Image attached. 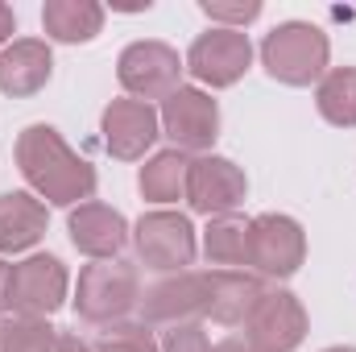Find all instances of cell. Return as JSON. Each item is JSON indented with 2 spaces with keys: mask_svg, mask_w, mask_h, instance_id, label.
<instances>
[{
  "mask_svg": "<svg viewBox=\"0 0 356 352\" xmlns=\"http://www.w3.org/2000/svg\"><path fill=\"white\" fill-rule=\"evenodd\" d=\"M13 29H17V17H13V8H8V4H0V46L13 38Z\"/></svg>",
  "mask_w": 356,
  "mask_h": 352,
  "instance_id": "obj_28",
  "label": "cell"
},
{
  "mask_svg": "<svg viewBox=\"0 0 356 352\" xmlns=\"http://www.w3.org/2000/svg\"><path fill=\"white\" fill-rule=\"evenodd\" d=\"M158 120H162V133L175 141L178 154H203L220 137V108L199 88H178L175 95H166Z\"/></svg>",
  "mask_w": 356,
  "mask_h": 352,
  "instance_id": "obj_5",
  "label": "cell"
},
{
  "mask_svg": "<svg viewBox=\"0 0 356 352\" xmlns=\"http://www.w3.org/2000/svg\"><path fill=\"white\" fill-rule=\"evenodd\" d=\"M141 303V278L124 262H91L75 286V311L88 323H120Z\"/></svg>",
  "mask_w": 356,
  "mask_h": 352,
  "instance_id": "obj_3",
  "label": "cell"
},
{
  "mask_svg": "<svg viewBox=\"0 0 356 352\" xmlns=\"http://www.w3.org/2000/svg\"><path fill=\"white\" fill-rule=\"evenodd\" d=\"M71 245L91 262H116V253L129 245V224L108 203H79L67 220Z\"/></svg>",
  "mask_w": 356,
  "mask_h": 352,
  "instance_id": "obj_14",
  "label": "cell"
},
{
  "mask_svg": "<svg viewBox=\"0 0 356 352\" xmlns=\"http://www.w3.org/2000/svg\"><path fill=\"white\" fill-rule=\"evenodd\" d=\"M99 133H104V150L120 162H137L145 158V150L162 137V120L149 104L141 99H112L104 108V120H99Z\"/></svg>",
  "mask_w": 356,
  "mask_h": 352,
  "instance_id": "obj_13",
  "label": "cell"
},
{
  "mask_svg": "<svg viewBox=\"0 0 356 352\" xmlns=\"http://www.w3.org/2000/svg\"><path fill=\"white\" fill-rule=\"evenodd\" d=\"M307 257V237L298 228V220L290 216H257L249 220V265L261 278H290Z\"/></svg>",
  "mask_w": 356,
  "mask_h": 352,
  "instance_id": "obj_10",
  "label": "cell"
},
{
  "mask_svg": "<svg viewBox=\"0 0 356 352\" xmlns=\"http://www.w3.org/2000/svg\"><path fill=\"white\" fill-rule=\"evenodd\" d=\"M54 349H58V332L46 319L8 315L0 323V352H54Z\"/></svg>",
  "mask_w": 356,
  "mask_h": 352,
  "instance_id": "obj_22",
  "label": "cell"
},
{
  "mask_svg": "<svg viewBox=\"0 0 356 352\" xmlns=\"http://www.w3.org/2000/svg\"><path fill=\"white\" fill-rule=\"evenodd\" d=\"M42 237H46V207L25 191L0 195V253H25Z\"/></svg>",
  "mask_w": 356,
  "mask_h": 352,
  "instance_id": "obj_17",
  "label": "cell"
},
{
  "mask_svg": "<svg viewBox=\"0 0 356 352\" xmlns=\"http://www.w3.org/2000/svg\"><path fill=\"white\" fill-rule=\"evenodd\" d=\"M8 290H13V265L0 262V315L8 311Z\"/></svg>",
  "mask_w": 356,
  "mask_h": 352,
  "instance_id": "obj_27",
  "label": "cell"
},
{
  "mask_svg": "<svg viewBox=\"0 0 356 352\" xmlns=\"http://www.w3.org/2000/svg\"><path fill=\"white\" fill-rule=\"evenodd\" d=\"M17 166L46 203L79 207V203H91L95 195V170L50 125H29L17 137Z\"/></svg>",
  "mask_w": 356,
  "mask_h": 352,
  "instance_id": "obj_1",
  "label": "cell"
},
{
  "mask_svg": "<svg viewBox=\"0 0 356 352\" xmlns=\"http://www.w3.org/2000/svg\"><path fill=\"white\" fill-rule=\"evenodd\" d=\"M249 182L245 170L228 158H216V154H199L191 158V170H186V203L191 211L199 216H232L245 199Z\"/></svg>",
  "mask_w": 356,
  "mask_h": 352,
  "instance_id": "obj_9",
  "label": "cell"
},
{
  "mask_svg": "<svg viewBox=\"0 0 356 352\" xmlns=\"http://www.w3.org/2000/svg\"><path fill=\"white\" fill-rule=\"evenodd\" d=\"M186 170H191V158L178 154V150H162L154 154L145 166H141V195L149 203H175L186 195Z\"/></svg>",
  "mask_w": 356,
  "mask_h": 352,
  "instance_id": "obj_19",
  "label": "cell"
},
{
  "mask_svg": "<svg viewBox=\"0 0 356 352\" xmlns=\"http://www.w3.org/2000/svg\"><path fill=\"white\" fill-rule=\"evenodd\" d=\"M199 8L211 21H220V29H245L249 21L261 17V0H203Z\"/></svg>",
  "mask_w": 356,
  "mask_h": 352,
  "instance_id": "obj_24",
  "label": "cell"
},
{
  "mask_svg": "<svg viewBox=\"0 0 356 352\" xmlns=\"http://www.w3.org/2000/svg\"><path fill=\"white\" fill-rule=\"evenodd\" d=\"M266 294L261 278L257 273H245V269H211L207 273V307L203 315L224 323V328H236L249 319V311L257 307V298Z\"/></svg>",
  "mask_w": 356,
  "mask_h": 352,
  "instance_id": "obj_15",
  "label": "cell"
},
{
  "mask_svg": "<svg viewBox=\"0 0 356 352\" xmlns=\"http://www.w3.org/2000/svg\"><path fill=\"white\" fill-rule=\"evenodd\" d=\"M54 352H95V349H91L83 336H75V332H58V349Z\"/></svg>",
  "mask_w": 356,
  "mask_h": 352,
  "instance_id": "obj_26",
  "label": "cell"
},
{
  "mask_svg": "<svg viewBox=\"0 0 356 352\" xmlns=\"http://www.w3.org/2000/svg\"><path fill=\"white\" fill-rule=\"evenodd\" d=\"M116 75H120V88L129 91L133 99H141V104L166 99V95H175L182 88L178 83L182 79V58L166 42H133L120 54Z\"/></svg>",
  "mask_w": 356,
  "mask_h": 352,
  "instance_id": "obj_4",
  "label": "cell"
},
{
  "mask_svg": "<svg viewBox=\"0 0 356 352\" xmlns=\"http://www.w3.org/2000/svg\"><path fill=\"white\" fill-rule=\"evenodd\" d=\"M245 340L257 352H294L307 340V311L290 290H266L245 319Z\"/></svg>",
  "mask_w": 356,
  "mask_h": 352,
  "instance_id": "obj_7",
  "label": "cell"
},
{
  "mask_svg": "<svg viewBox=\"0 0 356 352\" xmlns=\"http://www.w3.org/2000/svg\"><path fill=\"white\" fill-rule=\"evenodd\" d=\"M253 63V46L245 38V29H207L191 42L186 50V71L199 79V83H211V88H232Z\"/></svg>",
  "mask_w": 356,
  "mask_h": 352,
  "instance_id": "obj_8",
  "label": "cell"
},
{
  "mask_svg": "<svg viewBox=\"0 0 356 352\" xmlns=\"http://www.w3.org/2000/svg\"><path fill=\"white\" fill-rule=\"evenodd\" d=\"M323 352H356V349H348V344H340V349H323Z\"/></svg>",
  "mask_w": 356,
  "mask_h": 352,
  "instance_id": "obj_30",
  "label": "cell"
},
{
  "mask_svg": "<svg viewBox=\"0 0 356 352\" xmlns=\"http://www.w3.org/2000/svg\"><path fill=\"white\" fill-rule=\"evenodd\" d=\"M50 71H54L50 46L38 38H21V42L0 50V91H8V95L42 91L50 83Z\"/></svg>",
  "mask_w": 356,
  "mask_h": 352,
  "instance_id": "obj_16",
  "label": "cell"
},
{
  "mask_svg": "<svg viewBox=\"0 0 356 352\" xmlns=\"http://www.w3.org/2000/svg\"><path fill=\"white\" fill-rule=\"evenodd\" d=\"M203 253L220 269H241L249 265V220L241 216H216L203 232Z\"/></svg>",
  "mask_w": 356,
  "mask_h": 352,
  "instance_id": "obj_20",
  "label": "cell"
},
{
  "mask_svg": "<svg viewBox=\"0 0 356 352\" xmlns=\"http://www.w3.org/2000/svg\"><path fill=\"white\" fill-rule=\"evenodd\" d=\"M67 298V269L58 257L38 253L13 265V290H8V311L29 315V319H46L63 307Z\"/></svg>",
  "mask_w": 356,
  "mask_h": 352,
  "instance_id": "obj_11",
  "label": "cell"
},
{
  "mask_svg": "<svg viewBox=\"0 0 356 352\" xmlns=\"http://www.w3.org/2000/svg\"><path fill=\"white\" fill-rule=\"evenodd\" d=\"M315 104L323 112V120L340 125V129H356V67H336L319 79Z\"/></svg>",
  "mask_w": 356,
  "mask_h": 352,
  "instance_id": "obj_21",
  "label": "cell"
},
{
  "mask_svg": "<svg viewBox=\"0 0 356 352\" xmlns=\"http://www.w3.org/2000/svg\"><path fill=\"white\" fill-rule=\"evenodd\" d=\"M211 352H257V349H253L249 340H241V336H228V340H220Z\"/></svg>",
  "mask_w": 356,
  "mask_h": 352,
  "instance_id": "obj_29",
  "label": "cell"
},
{
  "mask_svg": "<svg viewBox=\"0 0 356 352\" xmlns=\"http://www.w3.org/2000/svg\"><path fill=\"white\" fill-rule=\"evenodd\" d=\"M104 25V8L95 0H46L42 4V29L54 42H91Z\"/></svg>",
  "mask_w": 356,
  "mask_h": 352,
  "instance_id": "obj_18",
  "label": "cell"
},
{
  "mask_svg": "<svg viewBox=\"0 0 356 352\" xmlns=\"http://www.w3.org/2000/svg\"><path fill=\"white\" fill-rule=\"evenodd\" d=\"M162 352H211V344H207V332L199 323H178L166 332Z\"/></svg>",
  "mask_w": 356,
  "mask_h": 352,
  "instance_id": "obj_25",
  "label": "cell"
},
{
  "mask_svg": "<svg viewBox=\"0 0 356 352\" xmlns=\"http://www.w3.org/2000/svg\"><path fill=\"white\" fill-rule=\"evenodd\" d=\"M133 245H137V257L158 269V273H182L186 265L195 262V228L186 216L178 211H149L137 220V232H133Z\"/></svg>",
  "mask_w": 356,
  "mask_h": 352,
  "instance_id": "obj_6",
  "label": "cell"
},
{
  "mask_svg": "<svg viewBox=\"0 0 356 352\" xmlns=\"http://www.w3.org/2000/svg\"><path fill=\"white\" fill-rule=\"evenodd\" d=\"M95 352H162L149 323H108L95 340Z\"/></svg>",
  "mask_w": 356,
  "mask_h": 352,
  "instance_id": "obj_23",
  "label": "cell"
},
{
  "mask_svg": "<svg viewBox=\"0 0 356 352\" xmlns=\"http://www.w3.org/2000/svg\"><path fill=\"white\" fill-rule=\"evenodd\" d=\"M141 323H166V328H178V323H195L207 307V273H195V269H182V273H170L162 282H154L145 294H141Z\"/></svg>",
  "mask_w": 356,
  "mask_h": 352,
  "instance_id": "obj_12",
  "label": "cell"
},
{
  "mask_svg": "<svg viewBox=\"0 0 356 352\" xmlns=\"http://www.w3.org/2000/svg\"><path fill=\"white\" fill-rule=\"evenodd\" d=\"M327 33L307 25V21H286L261 42V63H266L269 79L286 83V88H307L315 79L327 75Z\"/></svg>",
  "mask_w": 356,
  "mask_h": 352,
  "instance_id": "obj_2",
  "label": "cell"
}]
</instances>
